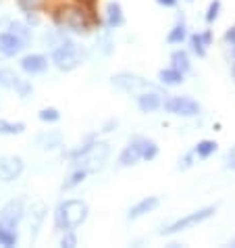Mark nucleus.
<instances>
[{
  "instance_id": "1",
  "label": "nucleus",
  "mask_w": 235,
  "mask_h": 248,
  "mask_svg": "<svg viewBox=\"0 0 235 248\" xmlns=\"http://www.w3.org/2000/svg\"><path fill=\"white\" fill-rule=\"evenodd\" d=\"M110 155L108 144L104 142H89L84 148H77L71 155V158L79 165V169H84L86 173H96L104 167L106 158Z\"/></svg>"
},
{
  "instance_id": "2",
  "label": "nucleus",
  "mask_w": 235,
  "mask_h": 248,
  "mask_svg": "<svg viewBox=\"0 0 235 248\" xmlns=\"http://www.w3.org/2000/svg\"><path fill=\"white\" fill-rule=\"evenodd\" d=\"M88 219V204L84 201H65L54 211V225L63 232H71Z\"/></svg>"
},
{
  "instance_id": "3",
  "label": "nucleus",
  "mask_w": 235,
  "mask_h": 248,
  "mask_svg": "<svg viewBox=\"0 0 235 248\" xmlns=\"http://www.w3.org/2000/svg\"><path fill=\"white\" fill-rule=\"evenodd\" d=\"M113 86L119 88V90L127 92L131 96H142V94H161V96H167V92L162 88H158L154 84H150L148 79L140 78V75H133V73H119V75H113Z\"/></svg>"
},
{
  "instance_id": "4",
  "label": "nucleus",
  "mask_w": 235,
  "mask_h": 248,
  "mask_svg": "<svg viewBox=\"0 0 235 248\" xmlns=\"http://www.w3.org/2000/svg\"><path fill=\"white\" fill-rule=\"evenodd\" d=\"M57 23L60 27H65L69 31H75V33H88L89 27H92V19L88 17V13L81 9V6H65L57 13Z\"/></svg>"
},
{
  "instance_id": "5",
  "label": "nucleus",
  "mask_w": 235,
  "mask_h": 248,
  "mask_svg": "<svg viewBox=\"0 0 235 248\" xmlns=\"http://www.w3.org/2000/svg\"><path fill=\"white\" fill-rule=\"evenodd\" d=\"M81 61H84V54H81L79 46L71 42V40L60 42L52 52V63L57 65L60 71H73L75 67L81 65Z\"/></svg>"
},
{
  "instance_id": "6",
  "label": "nucleus",
  "mask_w": 235,
  "mask_h": 248,
  "mask_svg": "<svg viewBox=\"0 0 235 248\" xmlns=\"http://www.w3.org/2000/svg\"><path fill=\"white\" fill-rule=\"evenodd\" d=\"M214 213H217V206H206V209H200V211H196V213H190V215H185L183 219H179V221L171 223L169 227H164L161 233H162V236H173V233L191 230L193 225H200L202 221H206V219H210Z\"/></svg>"
},
{
  "instance_id": "7",
  "label": "nucleus",
  "mask_w": 235,
  "mask_h": 248,
  "mask_svg": "<svg viewBox=\"0 0 235 248\" xmlns=\"http://www.w3.org/2000/svg\"><path fill=\"white\" fill-rule=\"evenodd\" d=\"M23 215H25V211H23V202L21 201L6 202L2 209H0V227H2V230L17 232V227H19V223H21Z\"/></svg>"
},
{
  "instance_id": "8",
  "label": "nucleus",
  "mask_w": 235,
  "mask_h": 248,
  "mask_svg": "<svg viewBox=\"0 0 235 248\" xmlns=\"http://www.w3.org/2000/svg\"><path fill=\"white\" fill-rule=\"evenodd\" d=\"M164 108L179 117H193L200 113V105L190 96H173V98L164 100Z\"/></svg>"
},
{
  "instance_id": "9",
  "label": "nucleus",
  "mask_w": 235,
  "mask_h": 248,
  "mask_svg": "<svg viewBox=\"0 0 235 248\" xmlns=\"http://www.w3.org/2000/svg\"><path fill=\"white\" fill-rule=\"evenodd\" d=\"M0 88H6V90H17L21 98H25V96L31 92V84L23 81L15 71H11V69H0Z\"/></svg>"
},
{
  "instance_id": "10",
  "label": "nucleus",
  "mask_w": 235,
  "mask_h": 248,
  "mask_svg": "<svg viewBox=\"0 0 235 248\" xmlns=\"http://www.w3.org/2000/svg\"><path fill=\"white\" fill-rule=\"evenodd\" d=\"M23 161L19 156H0V180L13 182L21 175Z\"/></svg>"
},
{
  "instance_id": "11",
  "label": "nucleus",
  "mask_w": 235,
  "mask_h": 248,
  "mask_svg": "<svg viewBox=\"0 0 235 248\" xmlns=\"http://www.w3.org/2000/svg\"><path fill=\"white\" fill-rule=\"evenodd\" d=\"M25 46L27 44L21 42L17 36H13L11 31L0 33V54H4V57H17Z\"/></svg>"
},
{
  "instance_id": "12",
  "label": "nucleus",
  "mask_w": 235,
  "mask_h": 248,
  "mask_svg": "<svg viewBox=\"0 0 235 248\" xmlns=\"http://www.w3.org/2000/svg\"><path fill=\"white\" fill-rule=\"evenodd\" d=\"M21 69L29 75H40L48 69V59L44 54H27L21 59Z\"/></svg>"
},
{
  "instance_id": "13",
  "label": "nucleus",
  "mask_w": 235,
  "mask_h": 248,
  "mask_svg": "<svg viewBox=\"0 0 235 248\" xmlns=\"http://www.w3.org/2000/svg\"><path fill=\"white\" fill-rule=\"evenodd\" d=\"M142 158V150H140V138H133L129 142V146H125V150L119 156V165L121 167H131Z\"/></svg>"
},
{
  "instance_id": "14",
  "label": "nucleus",
  "mask_w": 235,
  "mask_h": 248,
  "mask_svg": "<svg viewBox=\"0 0 235 248\" xmlns=\"http://www.w3.org/2000/svg\"><path fill=\"white\" fill-rule=\"evenodd\" d=\"M60 142H63V134L54 132V129H48V132H42L36 136V146H40L42 150H52L59 148Z\"/></svg>"
},
{
  "instance_id": "15",
  "label": "nucleus",
  "mask_w": 235,
  "mask_h": 248,
  "mask_svg": "<svg viewBox=\"0 0 235 248\" xmlns=\"http://www.w3.org/2000/svg\"><path fill=\"white\" fill-rule=\"evenodd\" d=\"M158 206V198L156 196H148V198H144V201H140L135 206H131L129 209V219H140L144 217L146 213H152Z\"/></svg>"
},
{
  "instance_id": "16",
  "label": "nucleus",
  "mask_w": 235,
  "mask_h": 248,
  "mask_svg": "<svg viewBox=\"0 0 235 248\" xmlns=\"http://www.w3.org/2000/svg\"><path fill=\"white\" fill-rule=\"evenodd\" d=\"M137 107L142 113H154L162 107V96L161 94H142L137 96Z\"/></svg>"
},
{
  "instance_id": "17",
  "label": "nucleus",
  "mask_w": 235,
  "mask_h": 248,
  "mask_svg": "<svg viewBox=\"0 0 235 248\" xmlns=\"http://www.w3.org/2000/svg\"><path fill=\"white\" fill-rule=\"evenodd\" d=\"M125 23V15L119 2H108L106 4V25L108 27H121Z\"/></svg>"
},
{
  "instance_id": "18",
  "label": "nucleus",
  "mask_w": 235,
  "mask_h": 248,
  "mask_svg": "<svg viewBox=\"0 0 235 248\" xmlns=\"http://www.w3.org/2000/svg\"><path fill=\"white\" fill-rule=\"evenodd\" d=\"M158 79L162 81V86H179L183 81V73L177 71V69H162L161 73H158Z\"/></svg>"
},
{
  "instance_id": "19",
  "label": "nucleus",
  "mask_w": 235,
  "mask_h": 248,
  "mask_svg": "<svg viewBox=\"0 0 235 248\" xmlns=\"http://www.w3.org/2000/svg\"><path fill=\"white\" fill-rule=\"evenodd\" d=\"M171 67L173 69H177V71H181V73H188L190 71V57H188V52L185 50H177V52H173L171 54Z\"/></svg>"
},
{
  "instance_id": "20",
  "label": "nucleus",
  "mask_w": 235,
  "mask_h": 248,
  "mask_svg": "<svg viewBox=\"0 0 235 248\" xmlns=\"http://www.w3.org/2000/svg\"><path fill=\"white\" fill-rule=\"evenodd\" d=\"M9 31L13 33V36H17L21 42H25V44H29V40H31V30L27 27L25 23H21V21H13L11 25H9Z\"/></svg>"
},
{
  "instance_id": "21",
  "label": "nucleus",
  "mask_w": 235,
  "mask_h": 248,
  "mask_svg": "<svg viewBox=\"0 0 235 248\" xmlns=\"http://www.w3.org/2000/svg\"><path fill=\"white\" fill-rule=\"evenodd\" d=\"M217 148H219V144L214 142V140H202V142L196 144V148H193V155H198L200 158H208L210 155L217 153Z\"/></svg>"
},
{
  "instance_id": "22",
  "label": "nucleus",
  "mask_w": 235,
  "mask_h": 248,
  "mask_svg": "<svg viewBox=\"0 0 235 248\" xmlns=\"http://www.w3.org/2000/svg\"><path fill=\"white\" fill-rule=\"evenodd\" d=\"M140 150H142V158L144 161H152L158 155V146L154 140H148V138H140Z\"/></svg>"
},
{
  "instance_id": "23",
  "label": "nucleus",
  "mask_w": 235,
  "mask_h": 248,
  "mask_svg": "<svg viewBox=\"0 0 235 248\" xmlns=\"http://www.w3.org/2000/svg\"><path fill=\"white\" fill-rule=\"evenodd\" d=\"M23 132H25V123H11V121L0 119V134L17 136V134H23Z\"/></svg>"
},
{
  "instance_id": "24",
  "label": "nucleus",
  "mask_w": 235,
  "mask_h": 248,
  "mask_svg": "<svg viewBox=\"0 0 235 248\" xmlns=\"http://www.w3.org/2000/svg\"><path fill=\"white\" fill-rule=\"evenodd\" d=\"M188 38V31H185V25L183 23H177L173 30L169 31V36H167V42L169 44H181L183 40Z\"/></svg>"
},
{
  "instance_id": "25",
  "label": "nucleus",
  "mask_w": 235,
  "mask_h": 248,
  "mask_svg": "<svg viewBox=\"0 0 235 248\" xmlns=\"http://www.w3.org/2000/svg\"><path fill=\"white\" fill-rule=\"evenodd\" d=\"M86 171L84 169H77V171H73L71 173V177H69V180L63 184V190H71V188H75V186H79L81 182L86 180Z\"/></svg>"
},
{
  "instance_id": "26",
  "label": "nucleus",
  "mask_w": 235,
  "mask_h": 248,
  "mask_svg": "<svg viewBox=\"0 0 235 248\" xmlns=\"http://www.w3.org/2000/svg\"><path fill=\"white\" fill-rule=\"evenodd\" d=\"M190 44H191V50L198 54V57H206V44L202 40V33H193L190 38Z\"/></svg>"
},
{
  "instance_id": "27",
  "label": "nucleus",
  "mask_w": 235,
  "mask_h": 248,
  "mask_svg": "<svg viewBox=\"0 0 235 248\" xmlns=\"http://www.w3.org/2000/svg\"><path fill=\"white\" fill-rule=\"evenodd\" d=\"M17 2L25 13H29V15L31 13H38L44 6V0H17Z\"/></svg>"
},
{
  "instance_id": "28",
  "label": "nucleus",
  "mask_w": 235,
  "mask_h": 248,
  "mask_svg": "<svg viewBox=\"0 0 235 248\" xmlns=\"http://www.w3.org/2000/svg\"><path fill=\"white\" fill-rule=\"evenodd\" d=\"M38 117H40V121H44V123H57L60 119V113L57 108H42V111L38 113Z\"/></svg>"
},
{
  "instance_id": "29",
  "label": "nucleus",
  "mask_w": 235,
  "mask_h": 248,
  "mask_svg": "<svg viewBox=\"0 0 235 248\" xmlns=\"http://www.w3.org/2000/svg\"><path fill=\"white\" fill-rule=\"evenodd\" d=\"M219 13H220V0H212L208 4V11H206V21L212 23L219 17Z\"/></svg>"
},
{
  "instance_id": "30",
  "label": "nucleus",
  "mask_w": 235,
  "mask_h": 248,
  "mask_svg": "<svg viewBox=\"0 0 235 248\" xmlns=\"http://www.w3.org/2000/svg\"><path fill=\"white\" fill-rule=\"evenodd\" d=\"M60 246H67V248H73V246H77V238H75V233H65L63 240H60Z\"/></svg>"
},
{
  "instance_id": "31",
  "label": "nucleus",
  "mask_w": 235,
  "mask_h": 248,
  "mask_svg": "<svg viewBox=\"0 0 235 248\" xmlns=\"http://www.w3.org/2000/svg\"><path fill=\"white\" fill-rule=\"evenodd\" d=\"M6 21H9V13H6L4 4L0 2V25H2V23H6Z\"/></svg>"
},
{
  "instance_id": "32",
  "label": "nucleus",
  "mask_w": 235,
  "mask_h": 248,
  "mask_svg": "<svg viewBox=\"0 0 235 248\" xmlns=\"http://www.w3.org/2000/svg\"><path fill=\"white\" fill-rule=\"evenodd\" d=\"M225 40H227V42H229V44H233V46H235V25L231 27L229 31L225 33Z\"/></svg>"
},
{
  "instance_id": "33",
  "label": "nucleus",
  "mask_w": 235,
  "mask_h": 248,
  "mask_svg": "<svg viewBox=\"0 0 235 248\" xmlns=\"http://www.w3.org/2000/svg\"><path fill=\"white\" fill-rule=\"evenodd\" d=\"M156 2L161 6H164V9H173V6L177 4V0H156Z\"/></svg>"
},
{
  "instance_id": "34",
  "label": "nucleus",
  "mask_w": 235,
  "mask_h": 248,
  "mask_svg": "<svg viewBox=\"0 0 235 248\" xmlns=\"http://www.w3.org/2000/svg\"><path fill=\"white\" fill-rule=\"evenodd\" d=\"M202 40H204V44H206V46H210V42H212V33H210V31H204V33H202Z\"/></svg>"
},
{
  "instance_id": "35",
  "label": "nucleus",
  "mask_w": 235,
  "mask_h": 248,
  "mask_svg": "<svg viewBox=\"0 0 235 248\" xmlns=\"http://www.w3.org/2000/svg\"><path fill=\"white\" fill-rule=\"evenodd\" d=\"M229 167L235 171V146L231 148V153H229Z\"/></svg>"
},
{
  "instance_id": "36",
  "label": "nucleus",
  "mask_w": 235,
  "mask_h": 248,
  "mask_svg": "<svg viewBox=\"0 0 235 248\" xmlns=\"http://www.w3.org/2000/svg\"><path fill=\"white\" fill-rule=\"evenodd\" d=\"M190 165H191V155H188V156H185V158H183L181 167H183V169H188V167H190Z\"/></svg>"
},
{
  "instance_id": "37",
  "label": "nucleus",
  "mask_w": 235,
  "mask_h": 248,
  "mask_svg": "<svg viewBox=\"0 0 235 248\" xmlns=\"http://www.w3.org/2000/svg\"><path fill=\"white\" fill-rule=\"evenodd\" d=\"M231 75H233V79H235V65H233V69H231Z\"/></svg>"
},
{
  "instance_id": "38",
  "label": "nucleus",
  "mask_w": 235,
  "mask_h": 248,
  "mask_svg": "<svg viewBox=\"0 0 235 248\" xmlns=\"http://www.w3.org/2000/svg\"><path fill=\"white\" fill-rule=\"evenodd\" d=\"M229 246H235V238H233V240H231V244H229Z\"/></svg>"
},
{
  "instance_id": "39",
  "label": "nucleus",
  "mask_w": 235,
  "mask_h": 248,
  "mask_svg": "<svg viewBox=\"0 0 235 248\" xmlns=\"http://www.w3.org/2000/svg\"><path fill=\"white\" fill-rule=\"evenodd\" d=\"M233 57H235V48H233Z\"/></svg>"
}]
</instances>
